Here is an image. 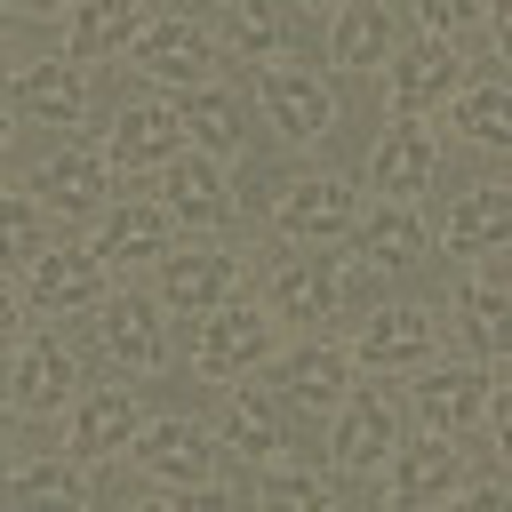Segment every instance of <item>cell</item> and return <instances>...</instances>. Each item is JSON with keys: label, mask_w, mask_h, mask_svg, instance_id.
Segmentation results:
<instances>
[{"label": "cell", "mask_w": 512, "mask_h": 512, "mask_svg": "<svg viewBox=\"0 0 512 512\" xmlns=\"http://www.w3.org/2000/svg\"><path fill=\"white\" fill-rule=\"evenodd\" d=\"M272 352V320L256 312V304H216V312H200V344H192V368L200 376H240V368H256Z\"/></svg>", "instance_id": "obj_1"}, {"label": "cell", "mask_w": 512, "mask_h": 512, "mask_svg": "<svg viewBox=\"0 0 512 512\" xmlns=\"http://www.w3.org/2000/svg\"><path fill=\"white\" fill-rule=\"evenodd\" d=\"M400 448V408L368 384V392H344L336 400V432H328V456L344 464V472H376L384 456Z\"/></svg>", "instance_id": "obj_2"}, {"label": "cell", "mask_w": 512, "mask_h": 512, "mask_svg": "<svg viewBox=\"0 0 512 512\" xmlns=\"http://www.w3.org/2000/svg\"><path fill=\"white\" fill-rule=\"evenodd\" d=\"M256 96H264V112H272V128H280L288 144H320V136L336 128V96L320 88V72H296V64H264Z\"/></svg>", "instance_id": "obj_3"}, {"label": "cell", "mask_w": 512, "mask_h": 512, "mask_svg": "<svg viewBox=\"0 0 512 512\" xmlns=\"http://www.w3.org/2000/svg\"><path fill=\"white\" fill-rule=\"evenodd\" d=\"M432 168H440V144H432V128H424L416 112H400V120L376 136V152H368V184H376L384 200H416V192L432 184Z\"/></svg>", "instance_id": "obj_4"}, {"label": "cell", "mask_w": 512, "mask_h": 512, "mask_svg": "<svg viewBox=\"0 0 512 512\" xmlns=\"http://www.w3.org/2000/svg\"><path fill=\"white\" fill-rule=\"evenodd\" d=\"M72 384H80V368H72L64 336H24V344H16V368H8V408H24V416H56V408L72 400Z\"/></svg>", "instance_id": "obj_5"}, {"label": "cell", "mask_w": 512, "mask_h": 512, "mask_svg": "<svg viewBox=\"0 0 512 512\" xmlns=\"http://www.w3.org/2000/svg\"><path fill=\"white\" fill-rule=\"evenodd\" d=\"M128 448H136V464H144L152 480H168V488H192V480L216 472V440H208L192 416H160V424H144Z\"/></svg>", "instance_id": "obj_6"}, {"label": "cell", "mask_w": 512, "mask_h": 512, "mask_svg": "<svg viewBox=\"0 0 512 512\" xmlns=\"http://www.w3.org/2000/svg\"><path fill=\"white\" fill-rule=\"evenodd\" d=\"M272 224L288 240H336V232H352V184L344 176H296L272 200Z\"/></svg>", "instance_id": "obj_7"}, {"label": "cell", "mask_w": 512, "mask_h": 512, "mask_svg": "<svg viewBox=\"0 0 512 512\" xmlns=\"http://www.w3.org/2000/svg\"><path fill=\"white\" fill-rule=\"evenodd\" d=\"M24 272H32V304H40V312H96V304H104V264H96V248H40Z\"/></svg>", "instance_id": "obj_8"}, {"label": "cell", "mask_w": 512, "mask_h": 512, "mask_svg": "<svg viewBox=\"0 0 512 512\" xmlns=\"http://www.w3.org/2000/svg\"><path fill=\"white\" fill-rule=\"evenodd\" d=\"M232 280H240V256H224V248H176V256H160V304H176V312H216L224 296H232Z\"/></svg>", "instance_id": "obj_9"}, {"label": "cell", "mask_w": 512, "mask_h": 512, "mask_svg": "<svg viewBox=\"0 0 512 512\" xmlns=\"http://www.w3.org/2000/svg\"><path fill=\"white\" fill-rule=\"evenodd\" d=\"M128 56H136V72H152V80H200V72H208V32H200L192 16H152V24L128 40Z\"/></svg>", "instance_id": "obj_10"}, {"label": "cell", "mask_w": 512, "mask_h": 512, "mask_svg": "<svg viewBox=\"0 0 512 512\" xmlns=\"http://www.w3.org/2000/svg\"><path fill=\"white\" fill-rule=\"evenodd\" d=\"M464 88V56H456V40H416L408 56H392V104L400 112H424V104H440V96H456Z\"/></svg>", "instance_id": "obj_11"}, {"label": "cell", "mask_w": 512, "mask_h": 512, "mask_svg": "<svg viewBox=\"0 0 512 512\" xmlns=\"http://www.w3.org/2000/svg\"><path fill=\"white\" fill-rule=\"evenodd\" d=\"M336 296H344V272L328 256H288V264H272V288H264L272 320H328Z\"/></svg>", "instance_id": "obj_12"}, {"label": "cell", "mask_w": 512, "mask_h": 512, "mask_svg": "<svg viewBox=\"0 0 512 512\" xmlns=\"http://www.w3.org/2000/svg\"><path fill=\"white\" fill-rule=\"evenodd\" d=\"M456 472H464L456 432H432V440H416V448H392V480H384V496H392V504H432V496L456 488Z\"/></svg>", "instance_id": "obj_13"}, {"label": "cell", "mask_w": 512, "mask_h": 512, "mask_svg": "<svg viewBox=\"0 0 512 512\" xmlns=\"http://www.w3.org/2000/svg\"><path fill=\"white\" fill-rule=\"evenodd\" d=\"M384 56H392V0H336L328 64L336 72H376Z\"/></svg>", "instance_id": "obj_14"}, {"label": "cell", "mask_w": 512, "mask_h": 512, "mask_svg": "<svg viewBox=\"0 0 512 512\" xmlns=\"http://www.w3.org/2000/svg\"><path fill=\"white\" fill-rule=\"evenodd\" d=\"M352 360H368V368H424V360H432V312H424V304L376 312V320L360 328Z\"/></svg>", "instance_id": "obj_15"}, {"label": "cell", "mask_w": 512, "mask_h": 512, "mask_svg": "<svg viewBox=\"0 0 512 512\" xmlns=\"http://www.w3.org/2000/svg\"><path fill=\"white\" fill-rule=\"evenodd\" d=\"M16 104H24L32 120H48V128H72V120L88 112V88H80L72 56H32V64L16 72Z\"/></svg>", "instance_id": "obj_16"}, {"label": "cell", "mask_w": 512, "mask_h": 512, "mask_svg": "<svg viewBox=\"0 0 512 512\" xmlns=\"http://www.w3.org/2000/svg\"><path fill=\"white\" fill-rule=\"evenodd\" d=\"M512 240V184H472L448 208V256H488Z\"/></svg>", "instance_id": "obj_17"}, {"label": "cell", "mask_w": 512, "mask_h": 512, "mask_svg": "<svg viewBox=\"0 0 512 512\" xmlns=\"http://www.w3.org/2000/svg\"><path fill=\"white\" fill-rule=\"evenodd\" d=\"M104 352L120 368H168V328L144 296H104Z\"/></svg>", "instance_id": "obj_18"}, {"label": "cell", "mask_w": 512, "mask_h": 512, "mask_svg": "<svg viewBox=\"0 0 512 512\" xmlns=\"http://www.w3.org/2000/svg\"><path fill=\"white\" fill-rule=\"evenodd\" d=\"M280 392H288L296 408H336V400L352 392V352H344V344H296V352L280 360Z\"/></svg>", "instance_id": "obj_19"}, {"label": "cell", "mask_w": 512, "mask_h": 512, "mask_svg": "<svg viewBox=\"0 0 512 512\" xmlns=\"http://www.w3.org/2000/svg\"><path fill=\"white\" fill-rule=\"evenodd\" d=\"M488 400H496V384H488L480 368H432V376L416 384V408H424L432 432H464V424H480Z\"/></svg>", "instance_id": "obj_20"}, {"label": "cell", "mask_w": 512, "mask_h": 512, "mask_svg": "<svg viewBox=\"0 0 512 512\" xmlns=\"http://www.w3.org/2000/svg\"><path fill=\"white\" fill-rule=\"evenodd\" d=\"M144 432V408L128 400V392H80V408H72V456H120L128 440Z\"/></svg>", "instance_id": "obj_21"}, {"label": "cell", "mask_w": 512, "mask_h": 512, "mask_svg": "<svg viewBox=\"0 0 512 512\" xmlns=\"http://www.w3.org/2000/svg\"><path fill=\"white\" fill-rule=\"evenodd\" d=\"M176 144H184V112H176V104H128L120 128H112V144H104V160L152 168V160H168Z\"/></svg>", "instance_id": "obj_22"}, {"label": "cell", "mask_w": 512, "mask_h": 512, "mask_svg": "<svg viewBox=\"0 0 512 512\" xmlns=\"http://www.w3.org/2000/svg\"><path fill=\"white\" fill-rule=\"evenodd\" d=\"M136 32H144V0H80V8H72V40H64V56H72V64H96V56L128 48Z\"/></svg>", "instance_id": "obj_23"}, {"label": "cell", "mask_w": 512, "mask_h": 512, "mask_svg": "<svg viewBox=\"0 0 512 512\" xmlns=\"http://www.w3.org/2000/svg\"><path fill=\"white\" fill-rule=\"evenodd\" d=\"M160 208L168 216H184V224H216L224 216V176H216V160L208 152H168V176H160Z\"/></svg>", "instance_id": "obj_24"}, {"label": "cell", "mask_w": 512, "mask_h": 512, "mask_svg": "<svg viewBox=\"0 0 512 512\" xmlns=\"http://www.w3.org/2000/svg\"><path fill=\"white\" fill-rule=\"evenodd\" d=\"M136 256H168V208L128 200L96 224V264H136Z\"/></svg>", "instance_id": "obj_25"}, {"label": "cell", "mask_w": 512, "mask_h": 512, "mask_svg": "<svg viewBox=\"0 0 512 512\" xmlns=\"http://www.w3.org/2000/svg\"><path fill=\"white\" fill-rule=\"evenodd\" d=\"M32 192H40L56 216H88V208L104 200V160H96V152H56V160H40Z\"/></svg>", "instance_id": "obj_26"}, {"label": "cell", "mask_w": 512, "mask_h": 512, "mask_svg": "<svg viewBox=\"0 0 512 512\" xmlns=\"http://www.w3.org/2000/svg\"><path fill=\"white\" fill-rule=\"evenodd\" d=\"M424 256V224H416V208L408 200H384L376 216H368V232H360V264H376V272H408Z\"/></svg>", "instance_id": "obj_27"}, {"label": "cell", "mask_w": 512, "mask_h": 512, "mask_svg": "<svg viewBox=\"0 0 512 512\" xmlns=\"http://www.w3.org/2000/svg\"><path fill=\"white\" fill-rule=\"evenodd\" d=\"M456 320H464V336H472V352H504V264H496V248H488V264L464 280V296H456Z\"/></svg>", "instance_id": "obj_28"}, {"label": "cell", "mask_w": 512, "mask_h": 512, "mask_svg": "<svg viewBox=\"0 0 512 512\" xmlns=\"http://www.w3.org/2000/svg\"><path fill=\"white\" fill-rule=\"evenodd\" d=\"M176 112H184V136H200V152H232V144L248 136V120H240V96H232V88H192Z\"/></svg>", "instance_id": "obj_29"}, {"label": "cell", "mask_w": 512, "mask_h": 512, "mask_svg": "<svg viewBox=\"0 0 512 512\" xmlns=\"http://www.w3.org/2000/svg\"><path fill=\"white\" fill-rule=\"evenodd\" d=\"M224 440H232L240 456H256V464H272V456L288 448V432H280V408H272L264 392H232V408H224Z\"/></svg>", "instance_id": "obj_30"}, {"label": "cell", "mask_w": 512, "mask_h": 512, "mask_svg": "<svg viewBox=\"0 0 512 512\" xmlns=\"http://www.w3.org/2000/svg\"><path fill=\"white\" fill-rule=\"evenodd\" d=\"M456 128H464L472 144H512V96H504L496 80L456 88Z\"/></svg>", "instance_id": "obj_31"}, {"label": "cell", "mask_w": 512, "mask_h": 512, "mask_svg": "<svg viewBox=\"0 0 512 512\" xmlns=\"http://www.w3.org/2000/svg\"><path fill=\"white\" fill-rule=\"evenodd\" d=\"M224 32H232L240 56H280V48H288V24H280L272 0H232V24H224Z\"/></svg>", "instance_id": "obj_32"}, {"label": "cell", "mask_w": 512, "mask_h": 512, "mask_svg": "<svg viewBox=\"0 0 512 512\" xmlns=\"http://www.w3.org/2000/svg\"><path fill=\"white\" fill-rule=\"evenodd\" d=\"M8 496H16V504H80L88 480H80L72 464H24V472L8 480Z\"/></svg>", "instance_id": "obj_33"}, {"label": "cell", "mask_w": 512, "mask_h": 512, "mask_svg": "<svg viewBox=\"0 0 512 512\" xmlns=\"http://www.w3.org/2000/svg\"><path fill=\"white\" fill-rule=\"evenodd\" d=\"M40 256V208L24 192H0V264H32Z\"/></svg>", "instance_id": "obj_34"}, {"label": "cell", "mask_w": 512, "mask_h": 512, "mask_svg": "<svg viewBox=\"0 0 512 512\" xmlns=\"http://www.w3.org/2000/svg\"><path fill=\"white\" fill-rule=\"evenodd\" d=\"M256 496H264V504H320V512L336 504V488H328L320 472H264Z\"/></svg>", "instance_id": "obj_35"}, {"label": "cell", "mask_w": 512, "mask_h": 512, "mask_svg": "<svg viewBox=\"0 0 512 512\" xmlns=\"http://www.w3.org/2000/svg\"><path fill=\"white\" fill-rule=\"evenodd\" d=\"M416 8H424V24H432L440 40H456L464 24H480V16H488V0H416Z\"/></svg>", "instance_id": "obj_36"}, {"label": "cell", "mask_w": 512, "mask_h": 512, "mask_svg": "<svg viewBox=\"0 0 512 512\" xmlns=\"http://www.w3.org/2000/svg\"><path fill=\"white\" fill-rule=\"evenodd\" d=\"M0 344H16V296L0 288Z\"/></svg>", "instance_id": "obj_37"}, {"label": "cell", "mask_w": 512, "mask_h": 512, "mask_svg": "<svg viewBox=\"0 0 512 512\" xmlns=\"http://www.w3.org/2000/svg\"><path fill=\"white\" fill-rule=\"evenodd\" d=\"M24 8H32V16H56V8H64V0H24Z\"/></svg>", "instance_id": "obj_38"}, {"label": "cell", "mask_w": 512, "mask_h": 512, "mask_svg": "<svg viewBox=\"0 0 512 512\" xmlns=\"http://www.w3.org/2000/svg\"><path fill=\"white\" fill-rule=\"evenodd\" d=\"M8 136H16V128H8V112H0V152H8Z\"/></svg>", "instance_id": "obj_39"}, {"label": "cell", "mask_w": 512, "mask_h": 512, "mask_svg": "<svg viewBox=\"0 0 512 512\" xmlns=\"http://www.w3.org/2000/svg\"><path fill=\"white\" fill-rule=\"evenodd\" d=\"M0 424H8V400H0Z\"/></svg>", "instance_id": "obj_40"}, {"label": "cell", "mask_w": 512, "mask_h": 512, "mask_svg": "<svg viewBox=\"0 0 512 512\" xmlns=\"http://www.w3.org/2000/svg\"><path fill=\"white\" fill-rule=\"evenodd\" d=\"M312 8H320V0H312Z\"/></svg>", "instance_id": "obj_41"}]
</instances>
